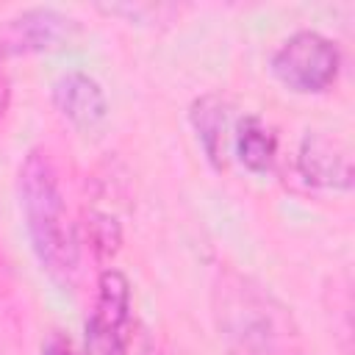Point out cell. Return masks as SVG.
I'll return each mask as SVG.
<instances>
[{
    "mask_svg": "<svg viewBox=\"0 0 355 355\" xmlns=\"http://www.w3.org/2000/svg\"><path fill=\"white\" fill-rule=\"evenodd\" d=\"M19 208L42 269L58 286H72L78 275V239L64 205L58 172L44 150H31L19 166Z\"/></svg>",
    "mask_w": 355,
    "mask_h": 355,
    "instance_id": "1",
    "label": "cell"
},
{
    "mask_svg": "<svg viewBox=\"0 0 355 355\" xmlns=\"http://www.w3.org/2000/svg\"><path fill=\"white\" fill-rule=\"evenodd\" d=\"M214 316L230 355H294L291 316L250 277L225 272L216 280Z\"/></svg>",
    "mask_w": 355,
    "mask_h": 355,
    "instance_id": "2",
    "label": "cell"
},
{
    "mask_svg": "<svg viewBox=\"0 0 355 355\" xmlns=\"http://www.w3.org/2000/svg\"><path fill=\"white\" fill-rule=\"evenodd\" d=\"M338 67H341L338 47L316 31H297L272 55L275 78L286 89L300 94L324 92L336 80Z\"/></svg>",
    "mask_w": 355,
    "mask_h": 355,
    "instance_id": "3",
    "label": "cell"
},
{
    "mask_svg": "<svg viewBox=\"0 0 355 355\" xmlns=\"http://www.w3.org/2000/svg\"><path fill=\"white\" fill-rule=\"evenodd\" d=\"M130 341V283L122 272L105 269L97 283V302L86 322V341L78 355H125Z\"/></svg>",
    "mask_w": 355,
    "mask_h": 355,
    "instance_id": "4",
    "label": "cell"
},
{
    "mask_svg": "<svg viewBox=\"0 0 355 355\" xmlns=\"http://www.w3.org/2000/svg\"><path fill=\"white\" fill-rule=\"evenodd\" d=\"M75 22L53 8H28L0 28V53H44L67 44Z\"/></svg>",
    "mask_w": 355,
    "mask_h": 355,
    "instance_id": "5",
    "label": "cell"
},
{
    "mask_svg": "<svg viewBox=\"0 0 355 355\" xmlns=\"http://www.w3.org/2000/svg\"><path fill=\"white\" fill-rule=\"evenodd\" d=\"M297 166H300V175L313 186L338 189V191L352 189L355 172H352L349 147L324 130H313L300 141Z\"/></svg>",
    "mask_w": 355,
    "mask_h": 355,
    "instance_id": "6",
    "label": "cell"
},
{
    "mask_svg": "<svg viewBox=\"0 0 355 355\" xmlns=\"http://www.w3.org/2000/svg\"><path fill=\"white\" fill-rule=\"evenodd\" d=\"M53 103L58 114L78 130H89L105 119L108 103L94 78L86 72H67L53 86Z\"/></svg>",
    "mask_w": 355,
    "mask_h": 355,
    "instance_id": "7",
    "label": "cell"
},
{
    "mask_svg": "<svg viewBox=\"0 0 355 355\" xmlns=\"http://www.w3.org/2000/svg\"><path fill=\"white\" fill-rule=\"evenodd\" d=\"M191 128L197 130V139L214 164V169L227 166V141H230V105L219 94H202L191 103L189 111Z\"/></svg>",
    "mask_w": 355,
    "mask_h": 355,
    "instance_id": "8",
    "label": "cell"
},
{
    "mask_svg": "<svg viewBox=\"0 0 355 355\" xmlns=\"http://www.w3.org/2000/svg\"><path fill=\"white\" fill-rule=\"evenodd\" d=\"M236 153L247 169L266 172L275 164L277 139L258 116H247L236 130Z\"/></svg>",
    "mask_w": 355,
    "mask_h": 355,
    "instance_id": "9",
    "label": "cell"
},
{
    "mask_svg": "<svg viewBox=\"0 0 355 355\" xmlns=\"http://www.w3.org/2000/svg\"><path fill=\"white\" fill-rule=\"evenodd\" d=\"M86 230H89V241H92L97 258H111L116 252V247L122 241V230H119L114 216H108V214H89Z\"/></svg>",
    "mask_w": 355,
    "mask_h": 355,
    "instance_id": "10",
    "label": "cell"
},
{
    "mask_svg": "<svg viewBox=\"0 0 355 355\" xmlns=\"http://www.w3.org/2000/svg\"><path fill=\"white\" fill-rule=\"evenodd\" d=\"M44 355H78V352L72 349L69 341H64L61 336H53V338L47 341V347H44Z\"/></svg>",
    "mask_w": 355,
    "mask_h": 355,
    "instance_id": "11",
    "label": "cell"
},
{
    "mask_svg": "<svg viewBox=\"0 0 355 355\" xmlns=\"http://www.w3.org/2000/svg\"><path fill=\"white\" fill-rule=\"evenodd\" d=\"M0 58H3V53H0ZM8 78L3 75V69H0V116H3V111L8 108Z\"/></svg>",
    "mask_w": 355,
    "mask_h": 355,
    "instance_id": "12",
    "label": "cell"
}]
</instances>
